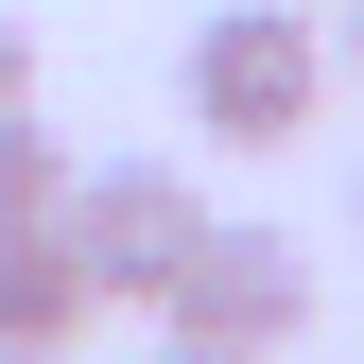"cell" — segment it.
<instances>
[{
  "instance_id": "6da1fadb",
  "label": "cell",
  "mask_w": 364,
  "mask_h": 364,
  "mask_svg": "<svg viewBox=\"0 0 364 364\" xmlns=\"http://www.w3.org/2000/svg\"><path fill=\"white\" fill-rule=\"evenodd\" d=\"M312 105H330V35H312V0H225L191 35V122L225 156H278L312 139Z\"/></svg>"
},
{
  "instance_id": "7a4b0ae2",
  "label": "cell",
  "mask_w": 364,
  "mask_h": 364,
  "mask_svg": "<svg viewBox=\"0 0 364 364\" xmlns=\"http://www.w3.org/2000/svg\"><path fill=\"white\" fill-rule=\"evenodd\" d=\"M156 330H173V347H225V364H278V347L312 330L295 225H191V260L156 278Z\"/></svg>"
},
{
  "instance_id": "3957f363",
  "label": "cell",
  "mask_w": 364,
  "mask_h": 364,
  "mask_svg": "<svg viewBox=\"0 0 364 364\" xmlns=\"http://www.w3.org/2000/svg\"><path fill=\"white\" fill-rule=\"evenodd\" d=\"M191 225H208V191L173 156H105V173L53 191V243L87 260V295H122V312H156V278L191 260Z\"/></svg>"
},
{
  "instance_id": "277c9868",
  "label": "cell",
  "mask_w": 364,
  "mask_h": 364,
  "mask_svg": "<svg viewBox=\"0 0 364 364\" xmlns=\"http://www.w3.org/2000/svg\"><path fill=\"white\" fill-rule=\"evenodd\" d=\"M87 260L53 243V225H0V347H87Z\"/></svg>"
},
{
  "instance_id": "5b68a950",
  "label": "cell",
  "mask_w": 364,
  "mask_h": 364,
  "mask_svg": "<svg viewBox=\"0 0 364 364\" xmlns=\"http://www.w3.org/2000/svg\"><path fill=\"white\" fill-rule=\"evenodd\" d=\"M53 191H70V139L35 105H0V225H53Z\"/></svg>"
},
{
  "instance_id": "8992f818",
  "label": "cell",
  "mask_w": 364,
  "mask_h": 364,
  "mask_svg": "<svg viewBox=\"0 0 364 364\" xmlns=\"http://www.w3.org/2000/svg\"><path fill=\"white\" fill-rule=\"evenodd\" d=\"M0 105H35V35L18 18H0Z\"/></svg>"
},
{
  "instance_id": "52a82bcc",
  "label": "cell",
  "mask_w": 364,
  "mask_h": 364,
  "mask_svg": "<svg viewBox=\"0 0 364 364\" xmlns=\"http://www.w3.org/2000/svg\"><path fill=\"white\" fill-rule=\"evenodd\" d=\"M347 70H364V0H347Z\"/></svg>"
},
{
  "instance_id": "ba28073f",
  "label": "cell",
  "mask_w": 364,
  "mask_h": 364,
  "mask_svg": "<svg viewBox=\"0 0 364 364\" xmlns=\"http://www.w3.org/2000/svg\"><path fill=\"white\" fill-rule=\"evenodd\" d=\"M0 364H70V347H0Z\"/></svg>"
},
{
  "instance_id": "9c48e42d",
  "label": "cell",
  "mask_w": 364,
  "mask_h": 364,
  "mask_svg": "<svg viewBox=\"0 0 364 364\" xmlns=\"http://www.w3.org/2000/svg\"><path fill=\"white\" fill-rule=\"evenodd\" d=\"M156 364H225V347H156Z\"/></svg>"
}]
</instances>
